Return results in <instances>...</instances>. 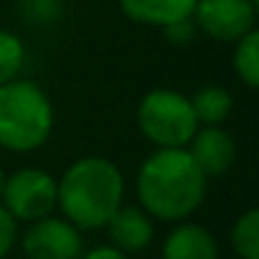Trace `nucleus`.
Returning <instances> with one entry per match:
<instances>
[{
    "instance_id": "9",
    "label": "nucleus",
    "mask_w": 259,
    "mask_h": 259,
    "mask_svg": "<svg viewBox=\"0 0 259 259\" xmlns=\"http://www.w3.org/2000/svg\"><path fill=\"white\" fill-rule=\"evenodd\" d=\"M107 231H109L112 246H117L124 254L143 251L145 246H150V241L155 236L150 213L138 206H119L112 213V219L107 221Z\"/></svg>"
},
{
    "instance_id": "8",
    "label": "nucleus",
    "mask_w": 259,
    "mask_h": 259,
    "mask_svg": "<svg viewBox=\"0 0 259 259\" xmlns=\"http://www.w3.org/2000/svg\"><path fill=\"white\" fill-rule=\"evenodd\" d=\"M186 150L206 178L226 173L236 160V143L221 124H201L188 140Z\"/></svg>"
},
{
    "instance_id": "3",
    "label": "nucleus",
    "mask_w": 259,
    "mask_h": 259,
    "mask_svg": "<svg viewBox=\"0 0 259 259\" xmlns=\"http://www.w3.org/2000/svg\"><path fill=\"white\" fill-rule=\"evenodd\" d=\"M54 122V104L36 81L13 79L0 87V148L38 150L51 138Z\"/></svg>"
},
{
    "instance_id": "15",
    "label": "nucleus",
    "mask_w": 259,
    "mask_h": 259,
    "mask_svg": "<svg viewBox=\"0 0 259 259\" xmlns=\"http://www.w3.org/2000/svg\"><path fill=\"white\" fill-rule=\"evenodd\" d=\"M26 64V46L13 31L0 28V87L18 79Z\"/></svg>"
},
{
    "instance_id": "14",
    "label": "nucleus",
    "mask_w": 259,
    "mask_h": 259,
    "mask_svg": "<svg viewBox=\"0 0 259 259\" xmlns=\"http://www.w3.org/2000/svg\"><path fill=\"white\" fill-rule=\"evenodd\" d=\"M231 246L241 259H259V211L249 208L231 229Z\"/></svg>"
},
{
    "instance_id": "5",
    "label": "nucleus",
    "mask_w": 259,
    "mask_h": 259,
    "mask_svg": "<svg viewBox=\"0 0 259 259\" xmlns=\"http://www.w3.org/2000/svg\"><path fill=\"white\" fill-rule=\"evenodd\" d=\"M0 198L16 221H38L56 208V178L41 168H21L6 178Z\"/></svg>"
},
{
    "instance_id": "13",
    "label": "nucleus",
    "mask_w": 259,
    "mask_h": 259,
    "mask_svg": "<svg viewBox=\"0 0 259 259\" xmlns=\"http://www.w3.org/2000/svg\"><path fill=\"white\" fill-rule=\"evenodd\" d=\"M234 44H236L234 71L249 89H256L259 87V33H256V28L249 31L246 36H241Z\"/></svg>"
},
{
    "instance_id": "20",
    "label": "nucleus",
    "mask_w": 259,
    "mask_h": 259,
    "mask_svg": "<svg viewBox=\"0 0 259 259\" xmlns=\"http://www.w3.org/2000/svg\"><path fill=\"white\" fill-rule=\"evenodd\" d=\"M3 186H6V173H3V168H0V196H3Z\"/></svg>"
},
{
    "instance_id": "17",
    "label": "nucleus",
    "mask_w": 259,
    "mask_h": 259,
    "mask_svg": "<svg viewBox=\"0 0 259 259\" xmlns=\"http://www.w3.org/2000/svg\"><path fill=\"white\" fill-rule=\"evenodd\" d=\"M193 31H196V23H193V16L191 18H183V21H176V23H168L163 26V33L170 44H188L193 38Z\"/></svg>"
},
{
    "instance_id": "1",
    "label": "nucleus",
    "mask_w": 259,
    "mask_h": 259,
    "mask_svg": "<svg viewBox=\"0 0 259 259\" xmlns=\"http://www.w3.org/2000/svg\"><path fill=\"white\" fill-rule=\"evenodd\" d=\"M206 196V176L186 148H158L138 173L143 208L163 221L188 219Z\"/></svg>"
},
{
    "instance_id": "6",
    "label": "nucleus",
    "mask_w": 259,
    "mask_h": 259,
    "mask_svg": "<svg viewBox=\"0 0 259 259\" xmlns=\"http://www.w3.org/2000/svg\"><path fill=\"white\" fill-rule=\"evenodd\" d=\"M256 0H196L193 23L216 41L234 44L256 23Z\"/></svg>"
},
{
    "instance_id": "7",
    "label": "nucleus",
    "mask_w": 259,
    "mask_h": 259,
    "mask_svg": "<svg viewBox=\"0 0 259 259\" xmlns=\"http://www.w3.org/2000/svg\"><path fill=\"white\" fill-rule=\"evenodd\" d=\"M23 249L28 259H79L81 234L69 219H56L49 213L31 221V229L23 236Z\"/></svg>"
},
{
    "instance_id": "4",
    "label": "nucleus",
    "mask_w": 259,
    "mask_h": 259,
    "mask_svg": "<svg viewBox=\"0 0 259 259\" xmlns=\"http://www.w3.org/2000/svg\"><path fill=\"white\" fill-rule=\"evenodd\" d=\"M138 127L155 148H186L201 124L186 94L153 89L138 104Z\"/></svg>"
},
{
    "instance_id": "11",
    "label": "nucleus",
    "mask_w": 259,
    "mask_h": 259,
    "mask_svg": "<svg viewBox=\"0 0 259 259\" xmlns=\"http://www.w3.org/2000/svg\"><path fill=\"white\" fill-rule=\"evenodd\" d=\"M163 259H219V246L208 229L178 224L163 244Z\"/></svg>"
},
{
    "instance_id": "18",
    "label": "nucleus",
    "mask_w": 259,
    "mask_h": 259,
    "mask_svg": "<svg viewBox=\"0 0 259 259\" xmlns=\"http://www.w3.org/2000/svg\"><path fill=\"white\" fill-rule=\"evenodd\" d=\"M84 259H127V254L119 251L117 246H94L92 251L84 254Z\"/></svg>"
},
{
    "instance_id": "16",
    "label": "nucleus",
    "mask_w": 259,
    "mask_h": 259,
    "mask_svg": "<svg viewBox=\"0 0 259 259\" xmlns=\"http://www.w3.org/2000/svg\"><path fill=\"white\" fill-rule=\"evenodd\" d=\"M18 239V221L6 206H0V259H6Z\"/></svg>"
},
{
    "instance_id": "10",
    "label": "nucleus",
    "mask_w": 259,
    "mask_h": 259,
    "mask_svg": "<svg viewBox=\"0 0 259 259\" xmlns=\"http://www.w3.org/2000/svg\"><path fill=\"white\" fill-rule=\"evenodd\" d=\"M122 13L140 26L163 28L193 16L196 0H119Z\"/></svg>"
},
{
    "instance_id": "2",
    "label": "nucleus",
    "mask_w": 259,
    "mask_h": 259,
    "mask_svg": "<svg viewBox=\"0 0 259 259\" xmlns=\"http://www.w3.org/2000/svg\"><path fill=\"white\" fill-rule=\"evenodd\" d=\"M124 178L107 158H81L56 181V206L76 229H102L122 206Z\"/></svg>"
},
{
    "instance_id": "12",
    "label": "nucleus",
    "mask_w": 259,
    "mask_h": 259,
    "mask_svg": "<svg viewBox=\"0 0 259 259\" xmlns=\"http://www.w3.org/2000/svg\"><path fill=\"white\" fill-rule=\"evenodd\" d=\"M188 99H191L198 124H224L234 109L231 94L224 87H213V84L196 89L193 97H188Z\"/></svg>"
},
{
    "instance_id": "19",
    "label": "nucleus",
    "mask_w": 259,
    "mask_h": 259,
    "mask_svg": "<svg viewBox=\"0 0 259 259\" xmlns=\"http://www.w3.org/2000/svg\"><path fill=\"white\" fill-rule=\"evenodd\" d=\"M31 3H33L36 8H54L59 0H31Z\"/></svg>"
}]
</instances>
